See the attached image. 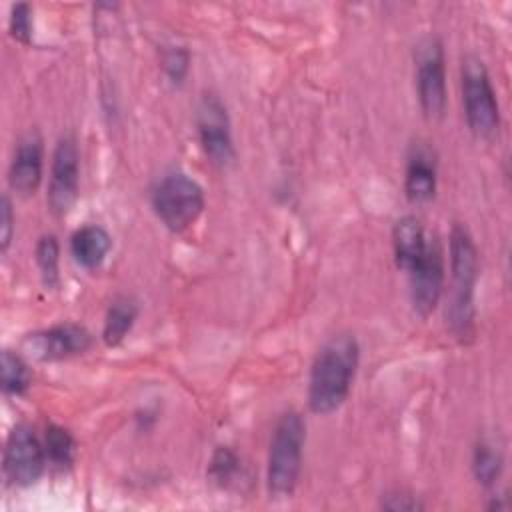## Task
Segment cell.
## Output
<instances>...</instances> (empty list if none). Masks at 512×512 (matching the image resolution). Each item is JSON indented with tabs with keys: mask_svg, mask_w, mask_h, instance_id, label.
<instances>
[{
	"mask_svg": "<svg viewBox=\"0 0 512 512\" xmlns=\"http://www.w3.org/2000/svg\"><path fill=\"white\" fill-rule=\"evenodd\" d=\"M360 348L352 334L332 336L316 354L308 378V404L316 414L338 410L348 398Z\"/></svg>",
	"mask_w": 512,
	"mask_h": 512,
	"instance_id": "6da1fadb",
	"label": "cell"
},
{
	"mask_svg": "<svg viewBox=\"0 0 512 512\" xmlns=\"http://www.w3.org/2000/svg\"><path fill=\"white\" fill-rule=\"evenodd\" d=\"M450 272L452 292L448 306V322L456 336L464 338L472 330L474 320V286L478 276V252L466 226L454 224L450 232Z\"/></svg>",
	"mask_w": 512,
	"mask_h": 512,
	"instance_id": "7a4b0ae2",
	"label": "cell"
},
{
	"mask_svg": "<svg viewBox=\"0 0 512 512\" xmlns=\"http://www.w3.org/2000/svg\"><path fill=\"white\" fill-rule=\"evenodd\" d=\"M306 440V424L298 412H284L270 438L266 486L272 498H288L296 490L302 450Z\"/></svg>",
	"mask_w": 512,
	"mask_h": 512,
	"instance_id": "3957f363",
	"label": "cell"
},
{
	"mask_svg": "<svg viewBox=\"0 0 512 512\" xmlns=\"http://www.w3.org/2000/svg\"><path fill=\"white\" fill-rule=\"evenodd\" d=\"M152 208L168 230L184 232L202 214L204 192L188 174L172 172L156 184L152 192Z\"/></svg>",
	"mask_w": 512,
	"mask_h": 512,
	"instance_id": "277c9868",
	"label": "cell"
},
{
	"mask_svg": "<svg viewBox=\"0 0 512 512\" xmlns=\"http://www.w3.org/2000/svg\"><path fill=\"white\" fill-rule=\"evenodd\" d=\"M462 104L468 128L478 138H492L500 126V110L484 62L476 56L462 60Z\"/></svg>",
	"mask_w": 512,
	"mask_h": 512,
	"instance_id": "5b68a950",
	"label": "cell"
},
{
	"mask_svg": "<svg viewBox=\"0 0 512 512\" xmlns=\"http://www.w3.org/2000/svg\"><path fill=\"white\" fill-rule=\"evenodd\" d=\"M46 450L28 424H16L4 444V474L14 486H32L44 472Z\"/></svg>",
	"mask_w": 512,
	"mask_h": 512,
	"instance_id": "8992f818",
	"label": "cell"
},
{
	"mask_svg": "<svg viewBox=\"0 0 512 512\" xmlns=\"http://www.w3.org/2000/svg\"><path fill=\"white\" fill-rule=\"evenodd\" d=\"M418 100L426 116L440 118L446 108V66L438 38H426L416 56Z\"/></svg>",
	"mask_w": 512,
	"mask_h": 512,
	"instance_id": "52a82bcc",
	"label": "cell"
},
{
	"mask_svg": "<svg viewBox=\"0 0 512 512\" xmlns=\"http://www.w3.org/2000/svg\"><path fill=\"white\" fill-rule=\"evenodd\" d=\"M196 128L206 156L224 166L234 158L232 130L226 106L216 94H204L196 108Z\"/></svg>",
	"mask_w": 512,
	"mask_h": 512,
	"instance_id": "ba28073f",
	"label": "cell"
},
{
	"mask_svg": "<svg viewBox=\"0 0 512 512\" xmlns=\"http://www.w3.org/2000/svg\"><path fill=\"white\" fill-rule=\"evenodd\" d=\"M410 280L412 306L420 316H430L444 288V254L436 238H428L426 250L406 272Z\"/></svg>",
	"mask_w": 512,
	"mask_h": 512,
	"instance_id": "9c48e42d",
	"label": "cell"
},
{
	"mask_svg": "<svg viewBox=\"0 0 512 512\" xmlns=\"http://www.w3.org/2000/svg\"><path fill=\"white\" fill-rule=\"evenodd\" d=\"M80 154L72 136H62L52 154L48 206L54 214H66L78 198Z\"/></svg>",
	"mask_w": 512,
	"mask_h": 512,
	"instance_id": "30bf717a",
	"label": "cell"
},
{
	"mask_svg": "<svg viewBox=\"0 0 512 512\" xmlns=\"http://www.w3.org/2000/svg\"><path fill=\"white\" fill-rule=\"evenodd\" d=\"M90 332L78 324H58L26 336L24 350L42 362L64 360L90 348Z\"/></svg>",
	"mask_w": 512,
	"mask_h": 512,
	"instance_id": "8fae6325",
	"label": "cell"
},
{
	"mask_svg": "<svg viewBox=\"0 0 512 512\" xmlns=\"http://www.w3.org/2000/svg\"><path fill=\"white\" fill-rule=\"evenodd\" d=\"M42 164H44V148L42 140L36 132L20 138L14 158L8 170V182L14 192L28 196L34 194L42 180Z\"/></svg>",
	"mask_w": 512,
	"mask_h": 512,
	"instance_id": "7c38bea8",
	"label": "cell"
},
{
	"mask_svg": "<svg viewBox=\"0 0 512 512\" xmlns=\"http://www.w3.org/2000/svg\"><path fill=\"white\" fill-rule=\"evenodd\" d=\"M436 182L438 168L432 148L426 144H414L408 154L404 176V190L408 200L414 204L430 202L436 194Z\"/></svg>",
	"mask_w": 512,
	"mask_h": 512,
	"instance_id": "4fadbf2b",
	"label": "cell"
},
{
	"mask_svg": "<svg viewBox=\"0 0 512 512\" xmlns=\"http://www.w3.org/2000/svg\"><path fill=\"white\" fill-rule=\"evenodd\" d=\"M428 236L416 216H402L392 230V246L396 266L408 272L426 250Z\"/></svg>",
	"mask_w": 512,
	"mask_h": 512,
	"instance_id": "5bb4252c",
	"label": "cell"
},
{
	"mask_svg": "<svg viewBox=\"0 0 512 512\" xmlns=\"http://www.w3.org/2000/svg\"><path fill=\"white\" fill-rule=\"evenodd\" d=\"M110 246V234L96 224H86L78 228L70 238V252L74 260L84 268H98L110 252Z\"/></svg>",
	"mask_w": 512,
	"mask_h": 512,
	"instance_id": "9a60e30c",
	"label": "cell"
},
{
	"mask_svg": "<svg viewBox=\"0 0 512 512\" xmlns=\"http://www.w3.org/2000/svg\"><path fill=\"white\" fill-rule=\"evenodd\" d=\"M136 316H138V306L130 298L120 296L112 300L104 318V330H102L104 342L108 346L120 344L124 336L130 332V328L134 326Z\"/></svg>",
	"mask_w": 512,
	"mask_h": 512,
	"instance_id": "2e32d148",
	"label": "cell"
},
{
	"mask_svg": "<svg viewBox=\"0 0 512 512\" xmlns=\"http://www.w3.org/2000/svg\"><path fill=\"white\" fill-rule=\"evenodd\" d=\"M32 382V372L24 358L12 350L2 352V390L8 396H22Z\"/></svg>",
	"mask_w": 512,
	"mask_h": 512,
	"instance_id": "e0dca14e",
	"label": "cell"
},
{
	"mask_svg": "<svg viewBox=\"0 0 512 512\" xmlns=\"http://www.w3.org/2000/svg\"><path fill=\"white\" fill-rule=\"evenodd\" d=\"M58 260H60V248L52 234H46L36 244V264L40 268L42 280L46 286L58 284Z\"/></svg>",
	"mask_w": 512,
	"mask_h": 512,
	"instance_id": "ac0fdd59",
	"label": "cell"
},
{
	"mask_svg": "<svg viewBox=\"0 0 512 512\" xmlns=\"http://www.w3.org/2000/svg\"><path fill=\"white\" fill-rule=\"evenodd\" d=\"M44 450H46V456L64 466V464H70L72 458H74V438L70 436L68 430H64L62 426H48L46 428V438H44Z\"/></svg>",
	"mask_w": 512,
	"mask_h": 512,
	"instance_id": "d6986e66",
	"label": "cell"
},
{
	"mask_svg": "<svg viewBox=\"0 0 512 512\" xmlns=\"http://www.w3.org/2000/svg\"><path fill=\"white\" fill-rule=\"evenodd\" d=\"M472 466H474V474L478 478V482L490 486L496 482L500 468H502V458L498 454V450H494L492 444L488 442H480L474 448V458H472Z\"/></svg>",
	"mask_w": 512,
	"mask_h": 512,
	"instance_id": "ffe728a7",
	"label": "cell"
},
{
	"mask_svg": "<svg viewBox=\"0 0 512 512\" xmlns=\"http://www.w3.org/2000/svg\"><path fill=\"white\" fill-rule=\"evenodd\" d=\"M238 464H240V462H238V456H236L230 448L220 446V448L214 452L212 460H210V476H212L218 484H226V482H230V478L236 474Z\"/></svg>",
	"mask_w": 512,
	"mask_h": 512,
	"instance_id": "44dd1931",
	"label": "cell"
},
{
	"mask_svg": "<svg viewBox=\"0 0 512 512\" xmlns=\"http://www.w3.org/2000/svg\"><path fill=\"white\" fill-rule=\"evenodd\" d=\"M10 32L16 40L28 42L32 34V16H30V6L28 4H16L12 6V16H10Z\"/></svg>",
	"mask_w": 512,
	"mask_h": 512,
	"instance_id": "7402d4cb",
	"label": "cell"
},
{
	"mask_svg": "<svg viewBox=\"0 0 512 512\" xmlns=\"http://www.w3.org/2000/svg\"><path fill=\"white\" fill-rule=\"evenodd\" d=\"M0 212H2L0 214V248L2 252H6L14 234V214H12V202L8 196H2Z\"/></svg>",
	"mask_w": 512,
	"mask_h": 512,
	"instance_id": "603a6c76",
	"label": "cell"
},
{
	"mask_svg": "<svg viewBox=\"0 0 512 512\" xmlns=\"http://www.w3.org/2000/svg\"><path fill=\"white\" fill-rule=\"evenodd\" d=\"M164 68H166V72L170 74L172 80H180V78L184 76L186 68H188V56H186V52H182V50H172V52L166 56V60H164Z\"/></svg>",
	"mask_w": 512,
	"mask_h": 512,
	"instance_id": "cb8c5ba5",
	"label": "cell"
},
{
	"mask_svg": "<svg viewBox=\"0 0 512 512\" xmlns=\"http://www.w3.org/2000/svg\"><path fill=\"white\" fill-rule=\"evenodd\" d=\"M382 506H384L386 510H394V512H398V510H420V508H422V504H420L416 498L408 496V494H394V496H388V498L382 502Z\"/></svg>",
	"mask_w": 512,
	"mask_h": 512,
	"instance_id": "d4e9b609",
	"label": "cell"
}]
</instances>
